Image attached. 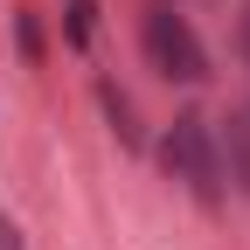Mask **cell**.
Instances as JSON below:
<instances>
[{"mask_svg":"<svg viewBox=\"0 0 250 250\" xmlns=\"http://www.w3.org/2000/svg\"><path fill=\"white\" fill-rule=\"evenodd\" d=\"M167 167H174V181H188L202 202H223V160H215V139H208V125L188 111V118H174V132H167Z\"/></svg>","mask_w":250,"mask_h":250,"instance_id":"obj_1","label":"cell"},{"mask_svg":"<svg viewBox=\"0 0 250 250\" xmlns=\"http://www.w3.org/2000/svg\"><path fill=\"white\" fill-rule=\"evenodd\" d=\"M146 56L160 62L167 77H181V83H202V77H208V56H202V42H195V28H188L174 7H153V14H146Z\"/></svg>","mask_w":250,"mask_h":250,"instance_id":"obj_2","label":"cell"},{"mask_svg":"<svg viewBox=\"0 0 250 250\" xmlns=\"http://www.w3.org/2000/svg\"><path fill=\"white\" fill-rule=\"evenodd\" d=\"M98 104H104V118H111V132L125 139V146H139V118H132V98H125V90H98Z\"/></svg>","mask_w":250,"mask_h":250,"instance_id":"obj_3","label":"cell"},{"mask_svg":"<svg viewBox=\"0 0 250 250\" xmlns=\"http://www.w3.org/2000/svg\"><path fill=\"white\" fill-rule=\"evenodd\" d=\"M229 167H236V188L250 195V118H229Z\"/></svg>","mask_w":250,"mask_h":250,"instance_id":"obj_4","label":"cell"},{"mask_svg":"<svg viewBox=\"0 0 250 250\" xmlns=\"http://www.w3.org/2000/svg\"><path fill=\"white\" fill-rule=\"evenodd\" d=\"M14 42H21V56H28V62H42V28H35V14H28V7L14 14Z\"/></svg>","mask_w":250,"mask_h":250,"instance_id":"obj_5","label":"cell"},{"mask_svg":"<svg viewBox=\"0 0 250 250\" xmlns=\"http://www.w3.org/2000/svg\"><path fill=\"white\" fill-rule=\"evenodd\" d=\"M98 28V0H70V42H90Z\"/></svg>","mask_w":250,"mask_h":250,"instance_id":"obj_6","label":"cell"},{"mask_svg":"<svg viewBox=\"0 0 250 250\" xmlns=\"http://www.w3.org/2000/svg\"><path fill=\"white\" fill-rule=\"evenodd\" d=\"M0 250H21V229L7 223V215H0Z\"/></svg>","mask_w":250,"mask_h":250,"instance_id":"obj_7","label":"cell"}]
</instances>
